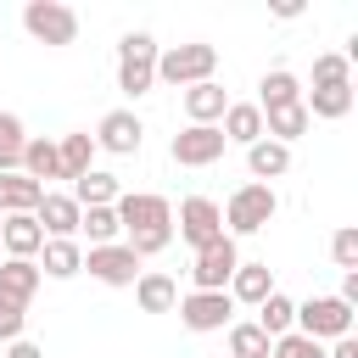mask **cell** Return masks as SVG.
<instances>
[{"mask_svg": "<svg viewBox=\"0 0 358 358\" xmlns=\"http://www.w3.org/2000/svg\"><path fill=\"white\" fill-rule=\"evenodd\" d=\"M213 73H218V45H207V39H190V45H168V50H157V78L173 84V90L207 84Z\"/></svg>", "mask_w": 358, "mask_h": 358, "instance_id": "6da1fadb", "label": "cell"}, {"mask_svg": "<svg viewBox=\"0 0 358 358\" xmlns=\"http://www.w3.org/2000/svg\"><path fill=\"white\" fill-rule=\"evenodd\" d=\"M151 84H157V39L134 28L117 39V90L129 101H140V95H151Z\"/></svg>", "mask_w": 358, "mask_h": 358, "instance_id": "7a4b0ae2", "label": "cell"}, {"mask_svg": "<svg viewBox=\"0 0 358 358\" xmlns=\"http://www.w3.org/2000/svg\"><path fill=\"white\" fill-rule=\"evenodd\" d=\"M218 213H224V235H229V241H235V235H257V229L280 213V196H274V185H257V179H252V185H241Z\"/></svg>", "mask_w": 358, "mask_h": 358, "instance_id": "3957f363", "label": "cell"}, {"mask_svg": "<svg viewBox=\"0 0 358 358\" xmlns=\"http://www.w3.org/2000/svg\"><path fill=\"white\" fill-rule=\"evenodd\" d=\"M117 224H123V241L129 235H151V229H173V201L157 196V190H123L112 201Z\"/></svg>", "mask_w": 358, "mask_h": 358, "instance_id": "277c9868", "label": "cell"}, {"mask_svg": "<svg viewBox=\"0 0 358 358\" xmlns=\"http://www.w3.org/2000/svg\"><path fill=\"white\" fill-rule=\"evenodd\" d=\"M291 330L308 341H341V336H352V308L341 296H308V302H296Z\"/></svg>", "mask_w": 358, "mask_h": 358, "instance_id": "5b68a950", "label": "cell"}, {"mask_svg": "<svg viewBox=\"0 0 358 358\" xmlns=\"http://www.w3.org/2000/svg\"><path fill=\"white\" fill-rule=\"evenodd\" d=\"M22 28L39 45H73L78 39V11L62 6V0H28L22 6Z\"/></svg>", "mask_w": 358, "mask_h": 358, "instance_id": "8992f818", "label": "cell"}, {"mask_svg": "<svg viewBox=\"0 0 358 358\" xmlns=\"http://www.w3.org/2000/svg\"><path fill=\"white\" fill-rule=\"evenodd\" d=\"M173 308H179V324L196 330V336H207V330H229V324H235V302H229V291H185Z\"/></svg>", "mask_w": 358, "mask_h": 358, "instance_id": "52a82bcc", "label": "cell"}, {"mask_svg": "<svg viewBox=\"0 0 358 358\" xmlns=\"http://www.w3.org/2000/svg\"><path fill=\"white\" fill-rule=\"evenodd\" d=\"M235 268H241V246H235L229 235H218L213 246L196 252V263H190V291H224Z\"/></svg>", "mask_w": 358, "mask_h": 358, "instance_id": "ba28073f", "label": "cell"}, {"mask_svg": "<svg viewBox=\"0 0 358 358\" xmlns=\"http://www.w3.org/2000/svg\"><path fill=\"white\" fill-rule=\"evenodd\" d=\"M95 151H112V157H134L140 145H145V123H140V112L134 106H117V112H106L101 123H95Z\"/></svg>", "mask_w": 358, "mask_h": 358, "instance_id": "9c48e42d", "label": "cell"}, {"mask_svg": "<svg viewBox=\"0 0 358 358\" xmlns=\"http://www.w3.org/2000/svg\"><path fill=\"white\" fill-rule=\"evenodd\" d=\"M224 134H218V123H190V129H179L173 134V145H168V157L179 162V168H213L218 157H224Z\"/></svg>", "mask_w": 358, "mask_h": 358, "instance_id": "30bf717a", "label": "cell"}, {"mask_svg": "<svg viewBox=\"0 0 358 358\" xmlns=\"http://www.w3.org/2000/svg\"><path fill=\"white\" fill-rule=\"evenodd\" d=\"M218 235H224L218 201H213V196H185V201H179V241L201 252V246H213Z\"/></svg>", "mask_w": 358, "mask_h": 358, "instance_id": "8fae6325", "label": "cell"}, {"mask_svg": "<svg viewBox=\"0 0 358 358\" xmlns=\"http://www.w3.org/2000/svg\"><path fill=\"white\" fill-rule=\"evenodd\" d=\"M78 201L67 196V190H45L39 196V207H34V224L45 229V241H78Z\"/></svg>", "mask_w": 358, "mask_h": 358, "instance_id": "7c38bea8", "label": "cell"}, {"mask_svg": "<svg viewBox=\"0 0 358 358\" xmlns=\"http://www.w3.org/2000/svg\"><path fill=\"white\" fill-rule=\"evenodd\" d=\"M84 268H90L101 285H134V280H140V257H134L123 241H112V246H90V252H84Z\"/></svg>", "mask_w": 358, "mask_h": 358, "instance_id": "4fadbf2b", "label": "cell"}, {"mask_svg": "<svg viewBox=\"0 0 358 358\" xmlns=\"http://www.w3.org/2000/svg\"><path fill=\"white\" fill-rule=\"evenodd\" d=\"M39 246H45V229L34 224V213H11V218H0V257H39Z\"/></svg>", "mask_w": 358, "mask_h": 358, "instance_id": "5bb4252c", "label": "cell"}, {"mask_svg": "<svg viewBox=\"0 0 358 358\" xmlns=\"http://www.w3.org/2000/svg\"><path fill=\"white\" fill-rule=\"evenodd\" d=\"M39 285H45L39 263H28V257H0V296H6V302L28 308V302L39 296Z\"/></svg>", "mask_w": 358, "mask_h": 358, "instance_id": "9a60e30c", "label": "cell"}, {"mask_svg": "<svg viewBox=\"0 0 358 358\" xmlns=\"http://www.w3.org/2000/svg\"><path fill=\"white\" fill-rule=\"evenodd\" d=\"M302 95H308V90H302V78H296L291 67H268L263 84H257V101H252V106H257V112H280V106H296Z\"/></svg>", "mask_w": 358, "mask_h": 358, "instance_id": "2e32d148", "label": "cell"}, {"mask_svg": "<svg viewBox=\"0 0 358 358\" xmlns=\"http://www.w3.org/2000/svg\"><path fill=\"white\" fill-rule=\"evenodd\" d=\"M218 134H224L229 145H257V140H263V112H257L252 101H229L224 117H218Z\"/></svg>", "mask_w": 358, "mask_h": 358, "instance_id": "e0dca14e", "label": "cell"}, {"mask_svg": "<svg viewBox=\"0 0 358 358\" xmlns=\"http://www.w3.org/2000/svg\"><path fill=\"white\" fill-rule=\"evenodd\" d=\"M134 302H140V313H173V302H179L173 274H162V268H140V280H134Z\"/></svg>", "mask_w": 358, "mask_h": 358, "instance_id": "ac0fdd59", "label": "cell"}, {"mask_svg": "<svg viewBox=\"0 0 358 358\" xmlns=\"http://www.w3.org/2000/svg\"><path fill=\"white\" fill-rule=\"evenodd\" d=\"M229 302H246V308H257L268 291H274V274H268V263H241L235 274H229Z\"/></svg>", "mask_w": 358, "mask_h": 358, "instance_id": "d6986e66", "label": "cell"}, {"mask_svg": "<svg viewBox=\"0 0 358 358\" xmlns=\"http://www.w3.org/2000/svg\"><path fill=\"white\" fill-rule=\"evenodd\" d=\"M224 106H229V95H224V84H218V78H207V84H190V90H185V117H190V123H218V117H224Z\"/></svg>", "mask_w": 358, "mask_h": 358, "instance_id": "ffe728a7", "label": "cell"}, {"mask_svg": "<svg viewBox=\"0 0 358 358\" xmlns=\"http://www.w3.org/2000/svg\"><path fill=\"white\" fill-rule=\"evenodd\" d=\"M17 173H28L34 185H45V179H62V157H56V140H39V134H28Z\"/></svg>", "mask_w": 358, "mask_h": 358, "instance_id": "44dd1931", "label": "cell"}, {"mask_svg": "<svg viewBox=\"0 0 358 358\" xmlns=\"http://www.w3.org/2000/svg\"><path fill=\"white\" fill-rule=\"evenodd\" d=\"M246 168H252L257 185H268V179H280V173H291V145L257 140V145H246Z\"/></svg>", "mask_w": 358, "mask_h": 358, "instance_id": "7402d4cb", "label": "cell"}, {"mask_svg": "<svg viewBox=\"0 0 358 358\" xmlns=\"http://www.w3.org/2000/svg\"><path fill=\"white\" fill-rule=\"evenodd\" d=\"M34 263H39V274H50V280H73V274L84 268V246H78V241H45Z\"/></svg>", "mask_w": 358, "mask_h": 358, "instance_id": "603a6c76", "label": "cell"}, {"mask_svg": "<svg viewBox=\"0 0 358 358\" xmlns=\"http://www.w3.org/2000/svg\"><path fill=\"white\" fill-rule=\"evenodd\" d=\"M39 196H45V185H34L28 173H0V218H11V213H34Z\"/></svg>", "mask_w": 358, "mask_h": 358, "instance_id": "cb8c5ba5", "label": "cell"}, {"mask_svg": "<svg viewBox=\"0 0 358 358\" xmlns=\"http://www.w3.org/2000/svg\"><path fill=\"white\" fill-rule=\"evenodd\" d=\"M313 129V117H308V106L296 101V106H280V112H263V140H280V145H291L296 134H308Z\"/></svg>", "mask_w": 358, "mask_h": 358, "instance_id": "d4e9b609", "label": "cell"}, {"mask_svg": "<svg viewBox=\"0 0 358 358\" xmlns=\"http://www.w3.org/2000/svg\"><path fill=\"white\" fill-rule=\"evenodd\" d=\"M56 157H62V179H84L95 168V140L78 129V134H62L56 140Z\"/></svg>", "mask_w": 358, "mask_h": 358, "instance_id": "484cf974", "label": "cell"}, {"mask_svg": "<svg viewBox=\"0 0 358 358\" xmlns=\"http://www.w3.org/2000/svg\"><path fill=\"white\" fill-rule=\"evenodd\" d=\"M78 207H112L117 196H123V185L112 179V173H101V168H90L84 179H73V190H67Z\"/></svg>", "mask_w": 358, "mask_h": 358, "instance_id": "4316f807", "label": "cell"}, {"mask_svg": "<svg viewBox=\"0 0 358 358\" xmlns=\"http://www.w3.org/2000/svg\"><path fill=\"white\" fill-rule=\"evenodd\" d=\"M252 324H257V330L274 341V336H285V330L296 324V302H291L285 291H268V296L257 302V319H252Z\"/></svg>", "mask_w": 358, "mask_h": 358, "instance_id": "83f0119b", "label": "cell"}, {"mask_svg": "<svg viewBox=\"0 0 358 358\" xmlns=\"http://www.w3.org/2000/svg\"><path fill=\"white\" fill-rule=\"evenodd\" d=\"M302 106H308V117L336 123V117L352 112V84H341V90H313V95H302Z\"/></svg>", "mask_w": 358, "mask_h": 358, "instance_id": "f1b7e54d", "label": "cell"}, {"mask_svg": "<svg viewBox=\"0 0 358 358\" xmlns=\"http://www.w3.org/2000/svg\"><path fill=\"white\" fill-rule=\"evenodd\" d=\"M78 235H90V246H112V241L123 235V224H117L112 207H84V213H78Z\"/></svg>", "mask_w": 358, "mask_h": 358, "instance_id": "f546056e", "label": "cell"}, {"mask_svg": "<svg viewBox=\"0 0 358 358\" xmlns=\"http://www.w3.org/2000/svg\"><path fill=\"white\" fill-rule=\"evenodd\" d=\"M22 145H28V129L17 112H0V173H17L22 162Z\"/></svg>", "mask_w": 358, "mask_h": 358, "instance_id": "4dcf8cb0", "label": "cell"}, {"mask_svg": "<svg viewBox=\"0 0 358 358\" xmlns=\"http://www.w3.org/2000/svg\"><path fill=\"white\" fill-rule=\"evenodd\" d=\"M341 84H352V62L341 50L313 56V90H341Z\"/></svg>", "mask_w": 358, "mask_h": 358, "instance_id": "1f68e13d", "label": "cell"}, {"mask_svg": "<svg viewBox=\"0 0 358 358\" xmlns=\"http://www.w3.org/2000/svg\"><path fill=\"white\" fill-rule=\"evenodd\" d=\"M268 336L252 324V319H241V324H229V358H268Z\"/></svg>", "mask_w": 358, "mask_h": 358, "instance_id": "d6a6232c", "label": "cell"}, {"mask_svg": "<svg viewBox=\"0 0 358 358\" xmlns=\"http://www.w3.org/2000/svg\"><path fill=\"white\" fill-rule=\"evenodd\" d=\"M268 358H324V341H308V336H296V330H285V336H274V347H268Z\"/></svg>", "mask_w": 358, "mask_h": 358, "instance_id": "836d02e7", "label": "cell"}, {"mask_svg": "<svg viewBox=\"0 0 358 358\" xmlns=\"http://www.w3.org/2000/svg\"><path fill=\"white\" fill-rule=\"evenodd\" d=\"M330 257H336L341 274H358V229H352V224L330 235Z\"/></svg>", "mask_w": 358, "mask_h": 358, "instance_id": "e575fe53", "label": "cell"}, {"mask_svg": "<svg viewBox=\"0 0 358 358\" xmlns=\"http://www.w3.org/2000/svg\"><path fill=\"white\" fill-rule=\"evenodd\" d=\"M22 324H28V308L0 296V341H22Z\"/></svg>", "mask_w": 358, "mask_h": 358, "instance_id": "d590c367", "label": "cell"}, {"mask_svg": "<svg viewBox=\"0 0 358 358\" xmlns=\"http://www.w3.org/2000/svg\"><path fill=\"white\" fill-rule=\"evenodd\" d=\"M324 358H358V336H341V341H330V347H324Z\"/></svg>", "mask_w": 358, "mask_h": 358, "instance_id": "8d00e7d4", "label": "cell"}, {"mask_svg": "<svg viewBox=\"0 0 358 358\" xmlns=\"http://www.w3.org/2000/svg\"><path fill=\"white\" fill-rule=\"evenodd\" d=\"M6 358H45L39 341H6Z\"/></svg>", "mask_w": 358, "mask_h": 358, "instance_id": "74e56055", "label": "cell"}, {"mask_svg": "<svg viewBox=\"0 0 358 358\" xmlns=\"http://www.w3.org/2000/svg\"><path fill=\"white\" fill-rule=\"evenodd\" d=\"M274 17H280V22H291V17H302V6H296V0H280V6H274Z\"/></svg>", "mask_w": 358, "mask_h": 358, "instance_id": "f35d334b", "label": "cell"}]
</instances>
